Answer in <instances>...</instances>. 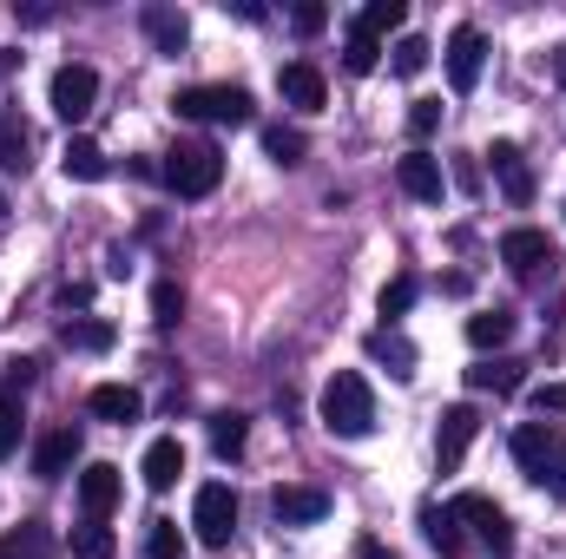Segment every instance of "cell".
<instances>
[{"instance_id": "cell-14", "label": "cell", "mask_w": 566, "mask_h": 559, "mask_svg": "<svg viewBox=\"0 0 566 559\" xmlns=\"http://www.w3.org/2000/svg\"><path fill=\"white\" fill-rule=\"evenodd\" d=\"M139 27H145V40L158 46V53H185V40H191V20L178 13V7H165V0H151V7H139Z\"/></svg>"}, {"instance_id": "cell-9", "label": "cell", "mask_w": 566, "mask_h": 559, "mask_svg": "<svg viewBox=\"0 0 566 559\" xmlns=\"http://www.w3.org/2000/svg\"><path fill=\"white\" fill-rule=\"evenodd\" d=\"M501 264H507L514 277H541V271L554 264V238L534 231V224H514V231L501 238Z\"/></svg>"}, {"instance_id": "cell-40", "label": "cell", "mask_w": 566, "mask_h": 559, "mask_svg": "<svg viewBox=\"0 0 566 559\" xmlns=\"http://www.w3.org/2000/svg\"><path fill=\"white\" fill-rule=\"evenodd\" d=\"M290 27H296V33H323V27H329V13H323L316 0H303V7L290 13Z\"/></svg>"}, {"instance_id": "cell-26", "label": "cell", "mask_w": 566, "mask_h": 559, "mask_svg": "<svg viewBox=\"0 0 566 559\" xmlns=\"http://www.w3.org/2000/svg\"><path fill=\"white\" fill-rule=\"evenodd\" d=\"M0 559H53V534L40 520H20L7 540H0Z\"/></svg>"}, {"instance_id": "cell-7", "label": "cell", "mask_w": 566, "mask_h": 559, "mask_svg": "<svg viewBox=\"0 0 566 559\" xmlns=\"http://www.w3.org/2000/svg\"><path fill=\"white\" fill-rule=\"evenodd\" d=\"M441 60H448V86L454 93H474L481 86V66H488V33L481 27H454Z\"/></svg>"}, {"instance_id": "cell-33", "label": "cell", "mask_w": 566, "mask_h": 559, "mask_svg": "<svg viewBox=\"0 0 566 559\" xmlns=\"http://www.w3.org/2000/svg\"><path fill=\"white\" fill-rule=\"evenodd\" d=\"M416 296H422V283H416V277H396V283H382L376 309H382V316L396 323V316H409V309H416Z\"/></svg>"}, {"instance_id": "cell-34", "label": "cell", "mask_w": 566, "mask_h": 559, "mask_svg": "<svg viewBox=\"0 0 566 559\" xmlns=\"http://www.w3.org/2000/svg\"><path fill=\"white\" fill-rule=\"evenodd\" d=\"M73 559H113V534H106V520L73 527Z\"/></svg>"}, {"instance_id": "cell-44", "label": "cell", "mask_w": 566, "mask_h": 559, "mask_svg": "<svg viewBox=\"0 0 566 559\" xmlns=\"http://www.w3.org/2000/svg\"><path fill=\"white\" fill-rule=\"evenodd\" d=\"M554 80H560V86H566V46H560V53H554Z\"/></svg>"}, {"instance_id": "cell-29", "label": "cell", "mask_w": 566, "mask_h": 559, "mask_svg": "<svg viewBox=\"0 0 566 559\" xmlns=\"http://www.w3.org/2000/svg\"><path fill=\"white\" fill-rule=\"evenodd\" d=\"M409 20V7L402 0H369L363 13H356V33H369V40H382V33H396Z\"/></svg>"}, {"instance_id": "cell-12", "label": "cell", "mask_w": 566, "mask_h": 559, "mask_svg": "<svg viewBox=\"0 0 566 559\" xmlns=\"http://www.w3.org/2000/svg\"><path fill=\"white\" fill-rule=\"evenodd\" d=\"M396 184H402L416 204H441V191H448L441 158H434V151H402V158H396Z\"/></svg>"}, {"instance_id": "cell-43", "label": "cell", "mask_w": 566, "mask_h": 559, "mask_svg": "<svg viewBox=\"0 0 566 559\" xmlns=\"http://www.w3.org/2000/svg\"><path fill=\"white\" fill-rule=\"evenodd\" d=\"M356 559H396V553H389L382 540H363V547H356Z\"/></svg>"}, {"instance_id": "cell-27", "label": "cell", "mask_w": 566, "mask_h": 559, "mask_svg": "<svg viewBox=\"0 0 566 559\" xmlns=\"http://www.w3.org/2000/svg\"><path fill=\"white\" fill-rule=\"evenodd\" d=\"M60 165H66V178H80V184H99V178H106V151L93 139H66Z\"/></svg>"}, {"instance_id": "cell-2", "label": "cell", "mask_w": 566, "mask_h": 559, "mask_svg": "<svg viewBox=\"0 0 566 559\" xmlns=\"http://www.w3.org/2000/svg\"><path fill=\"white\" fill-rule=\"evenodd\" d=\"M158 178H165L178 198H211L218 178H224V151H218L211 139H178L171 151H165Z\"/></svg>"}, {"instance_id": "cell-32", "label": "cell", "mask_w": 566, "mask_h": 559, "mask_svg": "<svg viewBox=\"0 0 566 559\" xmlns=\"http://www.w3.org/2000/svg\"><path fill=\"white\" fill-rule=\"evenodd\" d=\"M178 316H185V289H178L171 277H158V283H151V323H158V329H171Z\"/></svg>"}, {"instance_id": "cell-23", "label": "cell", "mask_w": 566, "mask_h": 559, "mask_svg": "<svg viewBox=\"0 0 566 559\" xmlns=\"http://www.w3.org/2000/svg\"><path fill=\"white\" fill-rule=\"evenodd\" d=\"M60 342H66V349H80V356H106V349L119 342V329H113V323H99V316H80V323H66V329H60Z\"/></svg>"}, {"instance_id": "cell-41", "label": "cell", "mask_w": 566, "mask_h": 559, "mask_svg": "<svg viewBox=\"0 0 566 559\" xmlns=\"http://www.w3.org/2000/svg\"><path fill=\"white\" fill-rule=\"evenodd\" d=\"M534 409H541V415H560L566 409V382H541V389H534Z\"/></svg>"}, {"instance_id": "cell-8", "label": "cell", "mask_w": 566, "mask_h": 559, "mask_svg": "<svg viewBox=\"0 0 566 559\" xmlns=\"http://www.w3.org/2000/svg\"><path fill=\"white\" fill-rule=\"evenodd\" d=\"M93 99H99V73H93L86 60H73V66L53 73V113H60L66 126H80V119L93 113Z\"/></svg>"}, {"instance_id": "cell-22", "label": "cell", "mask_w": 566, "mask_h": 559, "mask_svg": "<svg viewBox=\"0 0 566 559\" xmlns=\"http://www.w3.org/2000/svg\"><path fill=\"white\" fill-rule=\"evenodd\" d=\"M0 165H7V171H27V165H33V126H27L13 106L0 113Z\"/></svg>"}, {"instance_id": "cell-1", "label": "cell", "mask_w": 566, "mask_h": 559, "mask_svg": "<svg viewBox=\"0 0 566 559\" xmlns=\"http://www.w3.org/2000/svg\"><path fill=\"white\" fill-rule=\"evenodd\" d=\"M316 415L329 434H343V441H363L369 428H376V395H369V382L356 376V369H336L329 382H323V402H316Z\"/></svg>"}, {"instance_id": "cell-42", "label": "cell", "mask_w": 566, "mask_h": 559, "mask_svg": "<svg viewBox=\"0 0 566 559\" xmlns=\"http://www.w3.org/2000/svg\"><path fill=\"white\" fill-rule=\"evenodd\" d=\"M454 184H461V191H481V165H474V158H461V165H454Z\"/></svg>"}, {"instance_id": "cell-30", "label": "cell", "mask_w": 566, "mask_h": 559, "mask_svg": "<svg viewBox=\"0 0 566 559\" xmlns=\"http://www.w3.org/2000/svg\"><path fill=\"white\" fill-rule=\"evenodd\" d=\"M20 434H27V409H20V395H0V461L20 454Z\"/></svg>"}, {"instance_id": "cell-20", "label": "cell", "mask_w": 566, "mask_h": 559, "mask_svg": "<svg viewBox=\"0 0 566 559\" xmlns=\"http://www.w3.org/2000/svg\"><path fill=\"white\" fill-rule=\"evenodd\" d=\"M86 409H93V415H99V421H119V428H126V421H139V415H145L139 389H126V382H99V389L86 395Z\"/></svg>"}, {"instance_id": "cell-16", "label": "cell", "mask_w": 566, "mask_h": 559, "mask_svg": "<svg viewBox=\"0 0 566 559\" xmlns=\"http://www.w3.org/2000/svg\"><path fill=\"white\" fill-rule=\"evenodd\" d=\"M80 507H86V520H106V514L119 507V467H113V461H93V467L80 474Z\"/></svg>"}, {"instance_id": "cell-15", "label": "cell", "mask_w": 566, "mask_h": 559, "mask_svg": "<svg viewBox=\"0 0 566 559\" xmlns=\"http://www.w3.org/2000/svg\"><path fill=\"white\" fill-rule=\"evenodd\" d=\"M271 514H277L283 527H316V520H329V494L323 487H277Z\"/></svg>"}, {"instance_id": "cell-31", "label": "cell", "mask_w": 566, "mask_h": 559, "mask_svg": "<svg viewBox=\"0 0 566 559\" xmlns=\"http://www.w3.org/2000/svg\"><path fill=\"white\" fill-rule=\"evenodd\" d=\"M145 559H185L178 520H151V527H145Z\"/></svg>"}, {"instance_id": "cell-36", "label": "cell", "mask_w": 566, "mask_h": 559, "mask_svg": "<svg viewBox=\"0 0 566 559\" xmlns=\"http://www.w3.org/2000/svg\"><path fill=\"white\" fill-rule=\"evenodd\" d=\"M376 60H382V40H369V33H356V27H349L343 66H349V73H376Z\"/></svg>"}, {"instance_id": "cell-38", "label": "cell", "mask_w": 566, "mask_h": 559, "mask_svg": "<svg viewBox=\"0 0 566 559\" xmlns=\"http://www.w3.org/2000/svg\"><path fill=\"white\" fill-rule=\"evenodd\" d=\"M33 369H40L33 356H13V362L0 369V382H7V395H27V389H33Z\"/></svg>"}, {"instance_id": "cell-18", "label": "cell", "mask_w": 566, "mask_h": 559, "mask_svg": "<svg viewBox=\"0 0 566 559\" xmlns=\"http://www.w3.org/2000/svg\"><path fill=\"white\" fill-rule=\"evenodd\" d=\"M422 534H428V547H434V559H461L468 553V534H461L454 507H434V500H428L422 507Z\"/></svg>"}, {"instance_id": "cell-6", "label": "cell", "mask_w": 566, "mask_h": 559, "mask_svg": "<svg viewBox=\"0 0 566 559\" xmlns=\"http://www.w3.org/2000/svg\"><path fill=\"white\" fill-rule=\"evenodd\" d=\"M454 520H461V527H474V540H481L494 559L514 553V520H507L488 494H461V500H454Z\"/></svg>"}, {"instance_id": "cell-25", "label": "cell", "mask_w": 566, "mask_h": 559, "mask_svg": "<svg viewBox=\"0 0 566 559\" xmlns=\"http://www.w3.org/2000/svg\"><path fill=\"white\" fill-rule=\"evenodd\" d=\"M244 441H251V421L238 415V409H218V415H211V454H218V461H238Z\"/></svg>"}, {"instance_id": "cell-5", "label": "cell", "mask_w": 566, "mask_h": 559, "mask_svg": "<svg viewBox=\"0 0 566 559\" xmlns=\"http://www.w3.org/2000/svg\"><path fill=\"white\" fill-rule=\"evenodd\" d=\"M191 527H198V540H205L211 553H224L231 534H238V494H231L224 481H205L198 500H191Z\"/></svg>"}, {"instance_id": "cell-17", "label": "cell", "mask_w": 566, "mask_h": 559, "mask_svg": "<svg viewBox=\"0 0 566 559\" xmlns=\"http://www.w3.org/2000/svg\"><path fill=\"white\" fill-rule=\"evenodd\" d=\"M139 474H145V487H151V494H165V487L185 474V441H178V434H158V441L145 447Z\"/></svg>"}, {"instance_id": "cell-4", "label": "cell", "mask_w": 566, "mask_h": 559, "mask_svg": "<svg viewBox=\"0 0 566 559\" xmlns=\"http://www.w3.org/2000/svg\"><path fill=\"white\" fill-rule=\"evenodd\" d=\"M514 467L527 474V481H554L566 467V434L560 421H527V428H514Z\"/></svg>"}, {"instance_id": "cell-10", "label": "cell", "mask_w": 566, "mask_h": 559, "mask_svg": "<svg viewBox=\"0 0 566 559\" xmlns=\"http://www.w3.org/2000/svg\"><path fill=\"white\" fill-rule=\"evenodd\" d=\"M474 434H481V415H474L468 402L441 409V428H434V461H441V474H454V467H461V454L474 447Z\"/></svg>"}, {"instance_id": "cell-21", "label": "cell", "mask_w": 566, "mask_h": 559, "mask_svg": "<svg viewBox=\"0 0 566 559\" xmlns=\"http://www.w3.org/2000/svg\"><path fill=\"white\" fill-rule=\"evenodd\" d=\"M468 389H474V395H514V389H521V362H507V356H481V362L468 369Z\"/></svg>"}, {"instance_id": "cell-11", "label": "cell", "mask_w": 566, "mask_h": 559, "mask_svg": "<svg viewBox=\"0 0 566 559\" xmlns=\"http://www.w3.org/2000/svg\"><path fill=\"white\" fill-rule=\"evenodd\" d=\"M80 447H86V434H80L73 421H66V428H46V434H40V447H33V474H40V481H60V474H73Z\"/></svg>"}, {"instance_id": "cell-45", "label": "cell", "mask_w": 566, "mask_h": 559, "mask_svg": "<svg viewBox=\"0 0 566 559\" xmlns=\"http://www.w3.org/2000/svg\"><path fill=\"white\" fill-rule=\"evenodd\" d=\"M547 487H554V494H560V500H566V467H560V474H554V481H547Z\"/></svg>"}, {"instance_id": "cell-3", "label": "cell", "mask_w": 566, "mask_h": 559, "mask_svg": "<svg viewBox=\"0 0 566 559\" xmlns=\"http://www.w3.org/2000/svg\"><path fill=\"white\" fill-rule=\"evenodd\" d=\"M171 106H178V119H198V126H251L258 119V99L244 86H185Z\"/></svg>"}, {"instance_id": "cell-37", "label": "cell", "mask_w": 566, "mask_h": 559, "mask_svg": "<svg viewBox=\"0 0 566 559\" xmlns=\"http://www.w3.org/2000/svg\"><path fill=\"white\" fill-rule=\"evenodd\" d=\"M422 66H428V40H416V33H409V40H396V73H402V80H416Z\"/></svg>"}, {"instance_id": "cell-19", "label": "cell", "mask_w": 566, "mask_h": 559, "mask_svg": "<svg viewBox=\"0 0 566 559\" xmlns=\"http://www.w3.org/2000/svg\"><path fill=\"white\" fill-rule=\"evenodd\" d=\"M488 158H494V178H501V191H507V198H514V204H527V198H534V171H527V158H521V145H494V151H488Z\"/></svg>"}, {"instance_id": "cell-28", "label": "cell", "mask_w": 566, "mask_h": 559, "mask_svg": "<svg viewBox=\"0 0 566 559\" xmlns=\"http://www.w3.org/2000/svg\"><path fill=\"white\" fill-rule=\"evenodd\" d=\"M507 336H514V309H474L468 316V342L474 349H501Z\"/></svg>"}, {"instance_id": "cell-24", "label": "cell", "mask_w": 566, "mask_h": 559, "mask_svg": "<svg viewBox=\"0 0 566 559\" xmlns=\"http://www.w3.org/2000/svg\"><path fill=\"white\" fill-rule=\"evenodd\" d=\"M369 356H376V362H389V376H402V382L416 376V349H409V336H402V329H389V323L369 336Z\"/></svg>"}, {"instance_id": "cell-39", "label": "cell", "mask_w": 566, "mask_h": 559, "mask_svg": "<svg viewBox=\"0 0 566 559\" xmlns=\"http://www.w3.org/2000/svg\"><path fill=\"white\" fill-rule=\"evenodd\" d=\"M434 126H441V99H416V113H409V133H416V139H428Z\"/></svg>"}, {"instance_id": "cell-35", "label": "cell", "mask_w": 566, "mask_h": 559, "mask_svg": "<svg viewBox=\"0 0 566 559\" xmlns=\"http://www.w3.org/2000/svg\"><path fill=\"white\" fill-rule=\"evenodd\" d=\"M264 151H271L277 165H303V151H310V145H303L296 126H271V133H264Z\"/></svg>"}, {"instance_id": "cell-46", "label": "cell", "mask_w": 566, "mask_h": 559, "mask_svg": "<svg viewBox=\"0 0 566 559\" xmlns=\"http://www.w3.org/2000/svg\"><path fill=\"white\" fill-rule=\"evenodd\" d=\"M0 218H7V198H0Z\"/></svg>"}, {"instance_id": "cell-13", "label": "cell", "mask_w": 566, "mask_h": 559, "mask_svg": "<svg viewBox=\"0 0 566 559\" xmlns=\"http://www.w3.org/2000/svg\"><path fill=\"white\" fill-rule=\"evenodd\" d=\"M277 93L296 106V113H323V106H329V80H323L310 60H290V66H283V73H277Z\"/></svg>"}]
</instances>
